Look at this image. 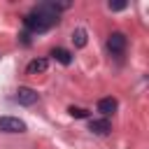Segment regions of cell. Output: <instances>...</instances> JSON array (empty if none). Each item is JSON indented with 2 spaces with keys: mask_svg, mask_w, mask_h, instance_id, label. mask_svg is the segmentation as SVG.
I'll return each instance as SVG.
<instances>
[{
  "mask_svg": "<svg viewBox=\"0 0 149 149\" xmlns=\"http://www.w3.org/2000/svg\"><path fill=\"white\" fill-rule=\"evenodd\" d=\"M68 7L70 2H40L23 16V26L30 33H44L61 21V12Z\"/></svg>",
  "mask_w": 149,
  "mask_h": 149,
  "instance_id": "cell-1",
  "label": "cell"
},
{
  "mask_svg": "<svg viewBox=\"0 0 149 149\" xmlns=\"http://www.w3.org/2000/svg\"><path fill=\"white\" fill-rule=\"evenodd\" d=\"M126 44H128V40H126V35H123L121 30L109 33V37H107V49H109V54L123 56V54H126Z\"/></svg>",
  "mask_w": 149,
  "mask_h": 149,
  "instance_id": "cell-2",
  "label": "cell"
},
{
  "mask_svg": "<svg viewBox=\"0 0 149 149\" xmlns=\"http://www.w3.org/2000/svg\"><path fill=\"white\" fill-rule=\"evenodd\" d=\"M0 133H26V123L16 116H0Z\"/></svg>",
  "mask_w": 149,
  "mask_h": 149,
  "instance_id": "cell-3",
  "label": "cell"
},
{
  "mask_svg": "<svg viewBox=\"0 0 149 149\" xmlns=\"http://www.w3.org/2000/svg\"><path fill=\"white\" fill-rule=\"evenodd\" d=\"M37 98H40L37 91H33V88H28V86H19V88H16V95H14V100H16L19 105H26V107L35 105Z\"/></svg>",
  "mask_w": 149,
  "mask_h": 149,
  "instance_id": "cell-4",
  "label": "cell"
},
{
  "mask_svg": "<svg viewBox=\"0 0 149 149\" xmlns=\"http://www.w3.org/2000/svg\"><path fill=\"white\" fill-rule=\"evenodd\" d=\"M116 107H119V102H116V98H100L98 100V112L102 114V119H107L109 114H114L116 112Z\"/></svg>",
  "mask_w": 149,
  "mask_h": 149,
  "instance_id": "cell-5",
  "label": "cell"
},
{
  "mask_svg": "<svg viewBox=\"0 0 149 149\" xmlns=\"http://www.w3.org/2000/svg\"><path fill=\"white\" fill-rule=\"evenodd\" d=\"M88 130H93L95 135H107V133H112V123H109V119H93L88 123Z\"/></svg>",
  "mask_w": 149,
  "mask_h": 149,
  "instance_id": "cell-6",
  "label": "cell"
},
{
  "mask_svg": "<svg viewBox=\"0 0 149 149\" xmlns=\"http://www.w3.org/2000/svg\"><path fill=\"white\" fill-rule=\"evenodd\" d=\"M47 68H49V58H33L26 65V72L28 74H40V72H47Z\"/></svg>",
  "mask_w": 149,
  "mask_h": 149,
  "instance_id": "cell-7",
  "label": "cell"
},
{
  "mask_svg": "<svg viewBox=\"0 0 149 149\" xmlns=\"http://www.w3.org/2000/svg\"><path fill=\"white\" fill-rule=\"evenodd\" d=\"M51 56L61 63V65H70L72 63V54L68 51V49H63V47H56V49H51Z\"/></svg>",
  "mask_w": 149,
  "mask_h": 149,
  "instance_id": "cell-8",
  "label": "cell"
},
{
  "mask_svg": "<svg viewBox=\"0 0 149 149\" xmlns=\"http://www.w3.org/2000/svg\"><path fill=\"white\" fill-rule=\"evenodd\" d=\"M72 42H74V47H86V30L84 28H77L74 33H72Z\"/></svg>",
  "mask_w": 149,
  "mask_h": 149,
  "instance_id": "cell-9",
  "label": "cell"
},
{
  "mask_svg": "<svg viewBox=\"0 0 149 149\" xmlns=\"http://www.w3.org/2000/svg\"><path fill=\"white\" fill-rule=\"evenodd\" d=\"M68 112H70V116H74V119H88V109H81V107H68Z\"/></svg>",
  "mask_w": 149,
  "mask_h": 149,
  "instance_id": "cell-10",
  "label": "cell"
},
{
  "mask_svg": "<svg viewBox=\"0 0 149 149\" xmlns=\"http://www.w3.org/2000/svg\"><path fill=\"white\" fill-rule=\"evenodd\" d=\"M126 7H128L126 0H121V2H109V9H112V12H121V9H126Z\"/></svg>",
  "mask_w": 149,
  "mask_h": 149,
  "instance_id": "cell-11",
  "label": "cell"
}]
</instances>
